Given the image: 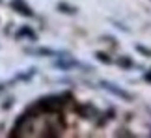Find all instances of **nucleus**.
I'll list each match as a JSON object with an SVG mask.
<instances>
[{"label":"nucleus","instance_id":"nucleus-1","mask_svg":"<svg viewBox=\"0 0 151 138\" xmlns=\"http://www.w3.org/2000/svg\"><path fill=\"white\" fill-rule=\"evenodd\" d=\"M101 88L106 90L108 93H112V95H116V97H119V99H123V101H131V95L127 93L125 90H121L118 84H112V82H106V80H101Z\"/></svg>","mask_w":151,"mask_h":138},{"label":"nucleus","instance_id":"nucleus-2","mask_svg":"<svg viewBox=\"0 0 151 138\" xmlns=\"http://www.w3.org/2000/svg\"><path fill=\"white\" fill-rule=\"evenodd\" d=\"M11 8L13 9H17L21 15H26V17H34V11H32V8L28 6L24 0H11Z\"/></svg>","mask_w":151,"mask_h":138},{"label":"nucleus","instance_id":"nucleus-3","mask_svg":"<svg viewBox=\"0 0 151 138\" xmlns=\"http://www.w3.org/2000/svg\"><path fill=\"white\" fill-rule=\"evenodd\" d=\"M30 54H45V56H54L58 54L56 50H50V49H28Z\"/></svg>","mask_w":151,"mask_h":138},{"label":"nucleus","instance_id":"nucleus-4","mask_svg":"<svg viewBox=\"0 0 151 138\" xmlns=\"http://www.w3.org/2000/svg\"><path fill=\"white\" fill-rule=\"evenodd\" d=\"M22 36H28V37L32 39V41L36 39V34H34V32L30 30V28H22V30H21L19 34H17V37H22Z\"/></svg>","mask_w":151,"mask_h":138},{"label":"nucleus","instance_id":"nucleus-5","mask_svg":"<svg viewBox=\"0 0 151 138\" xmlns=\"http://www.w3.org/2000/svg\"><path fill=\"white\" fill-rule=\"evenodd\" d=\"M116 64L121 65V67H127V69L134 65V64H132V60H129V58H118V60H116Z\"/></svg>","mask_w":151,"mask_h":138},{"label":"nucleus","instance_id":"nucleus-6","mask_svg":"<svg viewBox=\"0 0 151 138\" xmlns=\"http://www.w3.org/2000/svg\"><path fill=\"white\" fill-rule=\"evenodd\" d=\"M95 58H97V60H101V62H104V64H114V60H108V58H106V54H103V52H97V54H95Z\"/></svg>","mask_w":151,"mask_h":138},{"label":"nucleus","instance_id":"nucleus-7","mask_svg":"<svg viewBox=\"0 0 151 138\" xmlns=\"http://www.w3.org/2000/svg\"><path fill=\"white\" fill-rule=\"evenodd\" d=\"M136 50H138V52H142V54H147V56H151V49L144 47V45H136Z\"/></svg>","mask_w":151,"mask_h":138}]
</instances>
